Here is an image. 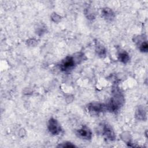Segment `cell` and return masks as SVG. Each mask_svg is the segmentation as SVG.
I'll return each instance as SVG.
<instances>
[{"label": "cell", "instance_id": "cell-12", "mask_svg": "<svg viewBox=\"0 0 148 148\" xmlns=\"http://www.w3.org/2000/svg\"><path fill=\"white\" fill-rule=\"evenodd\" d=\"M58 147H76L75 145L72 144V143L71 142H65V143H62V145H59Z\"/></svg>", "mask_w": 148, "mask_h": 148}, {"label": "cell", "instance_id": "cell-6", "mask_svg": "<svg viewBox=\"0 0 148 148\" xmlns=\"http://www.w3.org/2000/svg\"><path fill=\"white\" fill-rule=\"evenodd\" d=\"M102 134L108 140H113L116 138V135L114 132V131L109 124H104L102 128Z\"/></svg>", "mask_w": 148, "mask_h": 148}, {"label": "cell", "instance_id": "cell-5", "mask_svg": "<svg viewBox=\"0 0 148 148\" xmlns=\"http://www.w3.org/2000/svg\"><path fill=\"white\" fill-rule=\"evenodd\" d=\"M76 134L79 138L82 139L90 140L92 137V132L91 130L86 125H84L81 128L77 130Z\"/></svg>", "mask_w": 148, "mask_h": 148}, {"label": "cell", "instance_id": "cell-2", "mask_svg": "<svg viewBox=\"0 0 148 148\" xmlns=\"http://www.w3.org/2000/svg\"><path fill=\"white\" fill-rule=\"evenodd\" d=\"M76 63V61L73 57L67 56L61 62L60 68L62 71H69L74 68Z\"/></svg>", "mask_w": 148, "mask_h": 148}, {"label": "cell", "instance_id": "cell-3", "mask_svg": "<svg viewBox=\"0 0 148 148\" xmlns=\"http://www.w3.org/2000/svg\"><path fill=\"white\" fill-rule=\"evenodd\" d=\"M48 130L49 132L54 135H58L61 131V128L59 123L56 119L53 117L50 118L49 120Z\"/></svg>", "mask_w": 148, "mask_h": 148}, {"label": "cell", "instance_id": "cell-11", "mask_svg": "<svg viewBox=\"0 0 148 148\" xmlns=\"http://www.w3.org/2000/svg\"><path fill=\"white\" fill-rule=\"evenodd\" d=\"M138 119L139 120H144V117H146V113L145 110L143 109H139L137 110V113L136 114Z\"/></svg>", "mask_w": 148, "mask_h": 148}, {"label": "cell", "instance_id": "cell-1", "mask_svg": "<svg viewBox=\"0 0 148 148\" xmlns=\"http://www.w3.org/2000/svg\"><path fill=\"white\" fill-rule=\"evenodd\" d=\"M124 102V98L120 92H116L110 101L106 105V110L114 112L117 111Z\"/></svg>", "mask_w": 148, "mask_h": 148}, {"label": "cell", "instance_id": "cell-7", "mask_svg": "<svg viewBox=\"0 0 148 148\" xmlns=\"http://www.w3.org/2000/svg\"><path fill=\"white\" fill-rule=\"evenodd\" d=\"M102 16L106 20H109V21H112L114 17V12L112 11V9L108 8H105L102 9Z\"/></svg>", "mask_w": 148, "mask_h": 148}, {"label": "cell", "instance_id": "cell-4", "mask_svg": "<svg viewBox=\"0 0 148 148\" xmlns=\"http://www.w3.org/2000/svg\"><path fill=\"white\" fill-rule=\"evenodd\" d=\"M89 112L92 114H98L106 110V105L101 103H91L87 106Z\"/></svg>", "mask_w": 148, "mask_h": 148}, {"label": "cell", "instance_id": "cell-8", "mask_svg": "<svg viewBox=\"0 0 148 148\" xmlns=\"http://www.w3.org/2000/svg\"><path fill=\"white\" fill-rule=\"evenodd\" d=\"M118 59L120 62H121L124 64H126L129 61L130 57H129L128 54L126 51H121L119 54Z\"/></svg>", "mask_w": 148, "mask_h": 148}, {"label": "cell", "instance_id": "cell-10", "mask_svg": "<svg viewBox=\"0 0 148 148\" xmlns=\"http://www.w3.org/2000/svg\"><path fill=\"white\" fill-rule=\"evenodd\" d=\"M139 50H140V51L142 52H147V50H148V45H147V42L146 40L145 41H143L139 45Z\"/></svg>", "mask_w": 148, "mask_h": 148}, {"label": "cell", "instance_id": "cell-9", "mask_svg": "<svg viewBox=\"0 0 148 148\" xmlns=\"http://www.w3.org/2000/svg\"><path fill=\"white\" fill-rule=\"evenodd\" d=\"M96 51H97V53L101 57H103V56H105L106 53V50L105 48L101 45L97 46L96 48Z\"/></svg>", "mask_w": 148, "mask_h": 148}]
</instances>
